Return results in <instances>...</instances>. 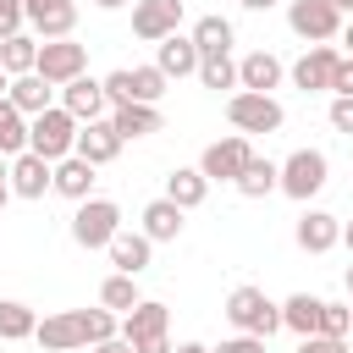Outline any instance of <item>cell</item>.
Masks as SVG:
<instances>
[{
  "label": "cell",
  "mask_w": 353,
  "mask_h": 353,
  "mask_svg": "<svg viewBox=\"0 0 353 353\" xmlns=\"http://www.w3.org/2000/svg\"><path fill=\"white\" fill-rule=\"evenodd\" d=\"M77 127H83V121L55 99L50 110H39V116L28 121V149H33V154H44V160L55 165V160H66V154L77 149Z\"/></svg>",
  "instance_id": "6da1fadb"
},
{
  "label": "cell",
  "mask_w": 353,
  "mask_h": 353,
  "mask_svg": "<svg viewBox=\"0 0 353 353\" xmlns=\"http://www.w3.org/2000/svg\"><path fill=\"white\" fill-rule=\"evenodd\" d=\"M226 320H232L237 331L270 342V336L281 331V303H270L265 287H232V298H226Z\"/></svg>",
  "instance_id": "7a4b0ae2"
},
{
  "label": "cell",
  "mask_w": 353,
  "mask_h": 353,
  "mask_svg": "<svg viewBox=\"0 0 353 353\" xmlns=\"http://www.w3.org/2000/svg\"><path fill=\"white\" fill-rule=\"evenodd\" d=\"M121 232V204L116 199H83L72 210V243L77 248H110V237Z\"/></svg>",
  "instance_id": "3957f363"
},
{
  "label": "cell",
  "mask_w": 353,
  "mask_h": 353,
  "mask_svg": "<svg viewBox=\"0 0 353 353\" xmlns=\"http://www.w3.org/2000/svg\"><path fill=\"white\" fill-rule=\"evenodd\" d=\"M226 121H232L237 132H281L287 110H281V99H276V94L237 88V94H226Z\"/></svg>",
  "instance_id": "277c9868"
},
{
  "label": "cell",
  "mask_w": 353,
  "mask_h": 353,
  "mask_svg": "<svg viewBox=\"0 0 353 353\" xmlns=\"http://www.w3.org/2000/svg\"><path fill=\"white\" fill-rule=\"evenodd\" d=\"M325 176H331V160H325L320 149H292V154L281 160V193L298 199V204H309V199L325 188Z\"/></svg>",
  "instance_id": "5b68a950"
},
{
  "label": "cell",
  "mask_w": 353,
  "mask_h": 353,
  "mask_svg": "<svg viewBox=\"0 0 353 353\" xmlns=\"http://www.w3.org/2000/svg\"><path fill=\"white\" fill-rule=\"evenodd\" d=\"M287 28L309 44H331V39H342V11H336V0H292Z\"/></svg>",
  "instance_id": "8992f818"
},
{
  "label": "cell",
  "mask_w": 353,
  "mask_h": 353,
  "mask_svg": "<svg viewBox=\"0 0 353 353\" xmlns=\"http://www.w3.org/2000/svg\"><path fill=\"white\" fill-rule=\"evenodd\" d=\"M44 83H55V88H66L72 77H83L88 72V44H77V39H44L39 44V66H33Z\"/></svg>",
  "instance_id": "52a82bcc"
},
{
  "label": "cell",
  "mask_w": 353,
  "mask_h": 353,
  "mask_svg": "<svg viewBox=\"0 0 353 353\" xmlns=\"http://www.w3.org/2000/svg\"><path fill=\"white\" fill-rule=\"evenodd\" d=\"M248 160H254V149H248V132H232V138H215V143L199 154V171H204L210 182H237Z\"/></svg>",
  "instance_id": "ba28073f"
},
{
  "label": "cell",
  "mask_w": 353,
  "mask_h": 353,
  "mask_svg": "<svg viewBox=\"0 0 353 353\" xmlns=\"http://www.w3.org/2000/svg\"><path fill=\"white\" fill-rule=\"evenodd\" d=\"M182 28V0H132V33L143 44H160Z\"/></svg>",
  "instance_id": "9c48e42d"
},
{
  "label": "cell",
  "mask_w": 353,
  "mask_h": 353,
  "mask_svg": "<svg viewBox=\"0 0 353 353\" xmlns=\"http://www.w3.org/2000/svg\"><path fill=\"white\" fill-rule=\"evenodd\" d=\"M33 342H39L44 353H77V347H88V331H83V314H77V309H61V314H44V320H39V331H33Z\"/></svg>",
  "instance_id": "30bf717a"
},
{
  "label": "cell",
  "mask_w": 353,
  "mask_h": 353,
  "mask_svg": "<svg viewBox=\"0 0 353 353\" xmlns=\"http://www.w3.org/2000/svg\"><path fill=\"white\" fill-rule=\"evenodd\" d=\"M11 193H17V199H44V193H55V165H50L44 154H33V149L11 154Z\"/></svg>",
  "instance_id": "8fae6325"
},
{
  "label": "cell",
  "mask_w": 353,
  "mask_h": 353,
  "mask_svg": "<svg viewBox=\"0 0 353 353\" xmlns=\"http://www.w3.org/2000/svg\"><path fill=\"white\" fill-rule=\"evenodd\" d=\"M121 143H127V138L116 132V121L99 116V121H83V127H77V149H72V154H83L88 165H110V160L121 154Z\"/></svg>",
  "instance_id": "7c38bea8"
},
{
  "label": "cell",
  "mask_w": 353,
  "mask_h": 353,
  "mask_svg": "<svg viewBox=\"0 0 353 353\" xmlns=\"http://www.w3.org/2000/svg\"><path fill=\"white\" fill-rule=\"evenodd\" d=\"M336 61H342V50H331V44H309V50L292 61V88H303V94H314V88H331V72H336Z\"/></svg>",
  "instance_id": "4fadbf2b"
},
{
  "label": "cell",
  "mask_w": 353,
  "mask_h": 353,
  "mask_svg": "<svg viewBox=\"0 0 353 353\" xmlns=\"http://www.w3.org/2000/svg\"><path fill=\"white\" fill-rule=\"evenodd\" d=\"M292 237H298L303 254H331V248L342 243V221H336L331 210H303L298 226H292Z\"/></svg>",
  "instance_id": "5bb4252c"
},
{
  "label": "cell",
  "mask_w": 353,
  "mask_h": 353,
  "mask_svg": "<svg viewBox=\"0 0 353 353\" xmlns=\"http://www.w3.org/2000/svg\"><path fill=\"white\" fill-rule=\"evenodd\" d=\"M28 28L39 39H72L77 28V0H28Z\"/></svg>",
  "instance_id": "9a60e30c"
},
{
  "label": "cell",
  "mask_w": 353,
  "mask_h": 353,
  "mask_svg": "<svg viewBox=\"0 0 353 353\" xmlns=\"http://www.w3.org/2000/svg\"><path fill=\"white\" fill-rule=\"evenodd\" d=\"M199 61H204V50L193 44V33H171L154 44V66L165 77H199Z\"/></svg>",
  "instance_id": "2e32d148"
},
{
  "label": "cell",
  "mask_w": 353,
  "mask_h": 353,
  "mask_svg": "<svg viewBox=\"0 0 353 353\" xmlns=\"http://www.w3.org/2000/svg\"><path fill=\"white\" fill-rule=\"evenodd\" d=\"M61 105L77 116V121H99L105 110H110V99H105V77H72L66 88H61Z\"/></svg>",
  "instance_id": "e0dca14e"
},
{
  "label": "cell",
  "mask_w": 353,
  "mask_h": 353,
  "mask_svg": "<svg viewBox=\"0 0 353 353\" xmlns=\"http://www.w3.org/2000/svg\"><path fill=\"white\" fill-rule=\"evenodd\" d=\"M182 215H188V210H182V204H171V199L160 193V199H149V204H143V215H138L143 226H138V232H143L149 243H176V237H182Z\"/></svg>",
  "instance_id": "ac0fdd59"
},
{
  "label": "cell",
  "mask_w": 353,
  "mask_h": 353,
  "mask_svg": "<svg viewBox=\"0 0 353 353\" xmlns=\"http://www.w3.org/2000/svg\"><path fill=\"white\" fill-rule=\"evenodd\" d=\"M94 171H99V165H88L83 154H66V160H55V193H61V199H72V204L94 199Z\"/></svg>",
  "instance_id": "d6986e66"
},
{
  "label": "cell",
  "mask_w": 353,
  "mask_h": 353,
  "mask_svg": "<svg viewBox=\"0 0 353 353\" xmlns=\"http://www.w3.org/2000/svg\"><path fill=\"white\" fill-rule=\"evenodd\" d=\"M105 254H110V265H116V270H127V276H143V270H149V259H154V243H149L143 232H116Z\"/></svg>",
  "instance_id": "ffe728a7"
},
{
  "label": "cell",
  "mask_w": 353,
  "mask_h": 353,
  "mask_svg": "<svg viewBox=\"0 0 353 353\" xmlns=\"http://www.w3.org/2000/svg\"><path fill=\"white\" fill-rule=\"evenodd\" d=\"M165 325H171V309H165L160 298H143L138 309H127V314H121V336H127V342H143V336H165Z\"/></svg>",
  "instance_id": "44dd1931"
},
{
  "label": "cell",
  "mask_w": 353,
  "mask_h": 353,
  "mask_svg": "<svg viewBox=\"0 0 353 353\" xmlns=\"http://www.w3.org/2000/svg\"><path fill=\"white\" fill-rule=\"evenodd\" d=\"M281 83V61L270 55V50H248L243 61H237V88H254V94H270Z\"/></svg>",
  "instance_id": "7402d4cb"
},
{
  "label": "cell",
  "mask_w": 353,
  "mask_h": 353,
  "mask_svg": "<svg viewBox=\"0 0 353 353\" xmlns=\"http://www.w3.org/2000/svg\"><path fill=\"white\" fill-rule=\"evenodd\" d=\"M6 99H11L22 116H39V110H50V105H55V83H44L39 72H22V77H11Z\"/></svg>",
  "instance_id": "603a6c76"
},
{
  "label": "cell",
  "mask_w": 353,
  "mask_h": 353,
  "mask_svg": "<svg viewBox=\"0 0 353 353\" xmlns=\"http://www.w3.org/2000/svg\"><path fill=\"white\" fill-rule=\"evenodd\" d=\"M232 188H237L243 199H270V193H281V165H276V160H265V154H254Z\"/></svg>",
  "instance_id": "cb8c5ba5"
},
{
  "label": "cell",
  "mask_w": 353,
  "mask_h": 353,
  "mask_svg": "<svg viewBox=\"0 0 353 353\" xmlns=\"http://www.w3.org/2000/svg\"><path fill=\"white\" fill-rule=\"evenodd\" d=\"M165 199L182 204V210H199V204L210 199V176H204L199 165H176V171L165 176Z\"/></svg>",
  "instance_id": "d4e9b609"
},
{
  "label": "cell",
  "mask_w": 353,
  "mask_h": 353,
  "mask_svg": "<svg viewBox=\"0 0 353 353\" xmlns=\"http://www.w3.org/2000/svg\"><path fill=\"white\" fill-rule=\"evenodd\" d=\"M110 121H116V132L132 143V138H149V132H160V105H116L110 110Z\"/></svg>",
  "instance_id": "484cf974"
},
{
  "label": "cell",
  "mask_w": 353,
  "mask_h": 353,
  "mask_svg": "<svg viewBox=\"0 0 353 353\" xmlns=\"http://www.w3.org/2000/svg\"><path fill=\"white\" fill-rule=\"evenodd\" d=\"M320 303H325V298H314V292H292V298L281 303V325H287L292 336H314V331H320Z\"/></svg>",
  "instance_id": "4316f807"
},
{
  "label": "cell",
  "mask_w": 353,
  "mask_h": 353,
  "mask_svg": "<svg viewBox=\"0 0 353 353\" xmlns=\"http://www.w3.org/2000/svg\"><path fill=\"white\" fill-rule=\"evenodd\" d=\"M39 33H11V39H0V66L11 72V77H22V72H33L39 66Z\"/></svg>",
  "instance_id": "83f0119b"
},
{
  "label": "cell",
  "mask_w": 353,
  "mask_h": 353,
  "mask_svg": "<svg viewBox=\"0 0 353 353\" xmlns=\"http://www.w3.org/2000/svg\"><path fill=\"white\" fill-rule=\"evenodd\" d=\"M99 303H105V309H116V314L138 309V303H143V292H138V276H127V270H110V276L99 281Z\"/></svg>",
  "instance_id": "f1b7e54d"
},
{
  "label": "cell",
  "mask_w": 353,
  "mask_h": 353,
  "mask_svg": "<svg viewBox=\"0 0 353 353\" xmlns=\"http://www.w3.org/2000/svg\"><path fill=\"white\" fill-rule=\"evenodd\" d=\"M39 331V314L22 298H0V342H28Z\"/></svg>",
  "instance_id": "f546056e"
},
{
  "label": "cell",
  "mask_w": 353,
  "mask_h": 353,
  "mask_svg": "<svg viewBox=\"0 0 353 353\" xmlns=\"http://www.w3.org/2000/svg\"><path fill=\"white\" fill-rule=\"evenodd\" d=\"M232 39H237V33H232V22H226V17H215V11L193 22V44H199L204 55H232Z\"/></svg>",
  "instance_id": "4dcf8cb0"
},
{
  "label": "cell",
  "mask_w": 353,
  "mask_h": 353,
  "mask_svg": "<svg viewBox=\"0 0 353 353\" xmlns=\"http://www.w3.org/2000/svg\"><path fill=\"white\" fill-rule=\"evenodd\" d=\"M28 121H33V116H22V110L0 94V154H6V160L28 149Z\"/></svg>",
  "instance_id": "1f68e13d"
},
{
  "label": "cell",
  "mask_w": 353,
  "mask_h": 353,
  "mask_svg": "<svg viewBox=\"0 0 353 353\" xmlns=\"http://www.w3.org/2000/svg\"><path fill=\"white\" fill-rule=\"evenodd\" d=\"M199 83L215 88V94H221V88H237V61H232V55H204V61H199Z\"/></svg>",
  "instance_id": "d6a6232c"
},
{
  "label": "cell",
  "mask_w": 353,
  "mask_h": 353,
  "mask_svg": "<svg viewBox=\"0 0 353 353\" xmlns=\"http://www.w3.org/2000/svg\"><path fill=\"white\" fill-rule=\"evenodd\" d=\"M165 83H171V77H165L160 66H132V99H138V105H160ZM132 99H127V105H132Z\"/></svg>",
  "instance_id": "836d02e7"
},
{
  "label": "cell",
  "mask_w": 353,
  "mask_h": 353,
  "mask_svg": "<svg viewBox=\"0 0 353 353\" xmlns=\"http://www.w3.org/2000/svg\"><path fill=\"white\" fill-rule=\"evenodd\" d=\"M320 331L325 336H347L353 331V303H320Z\"/></svg>",
  "instance_id": "e575fe53"
},
{
  "label": "cell",
  "mask_w": 353,
  "mask_h": 353,
  "mask_svg": "<svg viewBox=\"0 0 353 353\" xmlns=\"http://www.w3.org/2000/svg\"><path fill=\"white\" fill-rule=\"evenodd\" d=\"M105 99H110V110L132 99V66H121V72H110V77H105Z\"/></svg>",
  "instance_id": "d590c367"
},
{
  "label": "cell",
  "mask_w": 353,
  "mask_h": 353,
  "mask_svg": "<svg viewBox=\"0 0 353 353\" xmlns=\"http://www.w3.org/2000/svg\"><path fill=\"white\" fill-rule=\"evenodd\" d=\"M22 22H28V0H0V39L22 33Z\"/></svg>",
  "instance_id": "8d00e7d4"
},
{
  "label": "cell",
  "mask_w": 353,
  "mask_h": 353,
  "mask_svg": "<svg viewBox=\"0 0 353 353\" xmlns=\"http://www.w3.org/2000/svg\"><path fill=\"white\" fill-rule=\"evenodd\" d=\"M325 116H331V132H347L353 138V94H336Z\"/></svg>",
  "instance_id": "74e56055"
},
{
  "label": "cell",
  "mask_w": 353,
  "mask_h": 353,
  "mask_svg": "<svg viewBox=\"0 0 353 353\" xmlns=\"http://www.w3.org/2000/svg\"><path fill=\"white\" fill-rule=\"evenodd\" d=\"M298 353H347V336H325V331H314V336H298Z\"/></svg>",
  "instance_id": "f35d334b"
},
{
  "label": "cell",
  "mask_w": 353,
  "mask_h": 353,
  "mask_svg": "<svg viewBox=\"0 0 353 353\" xmlns=\"http://www.w3.org/2000/svg\"><path fill=\"white\" fill-rule=\"evenodd\" d=\"M210 353H265V336L237 331V336H226V342H221V347H210Z\"/></svg>",
  "instance_id": "ab89813d"
},
{
  "label": "cell",
  "mask_w": 353,
  "mask_h": 353,
  "mask_svg": "<svg viewBox=\"0 0 353 353\" xmlns=\"http://www.w3.org/2000/svg\"><path fill=\"white\" fill-rule=\"evenodd\" d=\"M331 94H353V55L336 61V72H331Z\"/></svg>",
  "instance_id": "60d3db41"
},
{
  "label": "cell",
  "mask_w": 353,
  "mask_h": 353,
  "mask_svg": "<svg viewBox=\"0 0 353 353\" xmlns=\"http://www.w3.org/2000/svg\"><path fill=\"white\" fill-rule=\"evenodd\" d=\"M132 353H171V336H143L132 342Z\"/></svg>",
  "instance_id": "b9f144b4"
},
{
  "label": "cell",
  "mask_w": 353,
  "mask_h": 353,
  "mask_svg": "<svg viewBox=\"0 0 353 353\" xmlns=\"http://www.w3.org/2000/svg\"><path fill=\"white\" fill-rule=\"evenodd\" d=\"M88 353H132V342H127V336H105V342H94Z\"/></svg>",
  "instance_id": "7bdbcfd3"
},
{
  "label": "cell",
  "mask_w": 353,
  "mask_h": 353,
  "mask_svg": "<svg viewBox=\"0 0 353 353\" xmlns=\"http://www.w3.org/2000/svg\"><path fill=\"white\" fill-rule=\"evenodd\" d=\"M342 55H353V17L342 22Z\"/></svg>",
  "instance_id": "ee69618b"
},
{
  "label": "cell",
  "mask_w": 353,
  "mask_h": 353,
  "mask_svg": "<svg viewBox=\"0 0 353 353\" xmlns=\"http://www.w3.org/2000/svg\"><path fill=\"white\" fill-rule=\"evenodd\" d=\"M171 353H210V347H204V342H176Z\"/></svg>",
  "instance_id": "f6af8a7d"
},
{
  "label": "cell",
  "mask_w": 353,
  "mask_h": 353,
  "mask_svg": "<svg viewBox=\"0 0 353 353\" xmlns=\"http://www.w3.org/2000/svg\"><path fill=\"white\" fill-rule=\"evenodd\" d=\"M237 6H248V11H270L276 0H237Z\"/></svg>",
  "instance_id": "bcb514c9"
},
{
  "label": "cell",
  "mask_w": 353,
  "mask_h": 353,
  "mask_svg": "<svg viewBox=\"0 0 353 353\" xmlns=\"http://www.w3.org/2000/svg\"><path fill=\"white\" fill-rule=\"evenodd\" d=\"M94 6H99V11H116V6H127V0H94Z\"/></svg>",
  "instance_id": "7dc6e473"
},
{
  "label": "cell",
  "mask_w": 353,
  "mask_h": 353,
  "mask_svg": "<svg viewBox=\"0 0 353 353\" xmlns=\"http://www.w3.org/2000/svg\"><path fill=\"white\" fill-rule=\"evenodd\" d=\"M342 243H347V254H353V221H347V226H342Z\"/></svg>",
  "instance_id": "c3c4849f"
},
{
  "label": "cell",
  "mask_w": 353,
  "mask_h": 353,
  "mask_svg": "<svg viewBox=\"0 0 353 353\" xmlns=\"http://www.w3.org/2000/svg\"><path fill=\"white\" fill-rule=\"evenodd\" d=\"M0 182H11V160L6 154H0Z\"/></svg>",
  "instance_id": "681fc988"
},
{
  "label": "cell",
  "mask_w": 353,
  "mask_h": 353,
  "mask_svg": "<svg viewBox=\"0 0 353 353\" xmlns=\"http://www.w3.org/2000/svg\"><path fill=\"white\" fill-rule=\"evenodd\" d=\"M6 199H11V182H0V210H6Z\"/></svg>",
  "instance_id": "f907efd6"
},
{
  "label": "cell",
  "mask_w": 353,
  "mask_h": 353,
  "mask_svg": "<svg viewBox=\"0 0 353 353\" xmlns=\"http://www.w3.org/2000/svg\"><path fill=\"white\" fill-rule=\"evenodd\" d=\"M336 11H342V17H353V0H336Z\"/></svg>",
  "instance_id": "816d5d0a"
},
{
  "label": "cell",
  "mask_w": 353,
  "mask_h": 353,
  "mask_svg": "<svg viewBox=\"0 0 353 353\" xmlns=\"http://www.w3.org/2000/svg\"><path fill=\"white\" fill-rule=\"evenodd\" d=\"M6 88H11V72H6V66H0V94H6Z\"/></svg>",
  "instance_id": "f5cc1de1"
},
{
  "label": "cell",
  "mask_w": 353,
  "mask_h": 353,
  "mask_svg": "<svg viewBox=\"0 0 353 353\" xmlns=\"http://www.w3.org/2000/svg\"><path fill=\"white\" fill-rule=\"evenodd\" d=\"M347 303H353V265H347Z\"/></svg>",
  "instance_id": "db71d44e"
},
{
  "label": "cell",
  "mask_w": 353,
  "mask_h": 353,
  "mask_svg": "<svg viewBox=\"0 0 353 353\" xmlns=\"http://www.w3.org/2000/svg\"><path fill=\"white\" fill-rule=\"evenodd\" d=\"M347 336H353V331H347Z\"/></svg>",
  "instance_id": "11a10c76"
}]
</instances>
